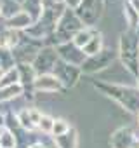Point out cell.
<instances>
[{
	"label": "cell",
	"mask_w": 139,
	"mask_h": 148,
	"mask_svg": "<svg viewBox=\"0 0 139 148\" xmlns=\"http://www.w3.org/2000/svg\"><path fill=\"white\" fill-rule=\"evenodd\" d=\"M70 131V124L64 120V119H59V120H54V125H52V134L56 138H61V136H66Z\"/></svg>",
	"instance_id": "obj_8"
},
{
	"label": "cell",
	"mask_w": 139,
	"mask_h": 148,
	"mask_svg": "<svg viewBox=\"0 0 139 148\" xmlns=\"http://www.w3.org/2000/svg\"><path fill=\"white\" fill-rule=\"evenodd\" d=\"M0 18H2V9H0Z\"/></svg>",
	"instance_id": "obj_14"
},
{
	"label": "cell",
	"mask_w": 139,
	"mask_h": 148,
	"mask_svg": "<svg viewBox=\"0 0 139 148\" xmlns=\"http://www.w3.org/2000/svg\"><path fill=\"white\" fill-rule=\"evenodd\" d=\"M52 125H54V119H52V117H49V115H42L40 122L37 124V127H38L42 132H45V134L52 132Z\"/></svg>",
	"instance_id": "obj_9"
},
{
	"label": "cell",
	"mask_w": 139,
	"mask_h": 148,
	"mask_svg": "<svg viewBox=\"0 0 139 148\" xmlns=\"http://www.w3.org/2000/svg\"><path fill=\"white\" fill-rule=\"evenodd\" d=\"M31 25H33L31 16H30L28 12H25L23 9H21L18 14H14V16H11V18H7V19H5V26H7V28H11V30H16V32L28 30Z\"/></svg>",
	"instance_id": "obj_2"
},
{
	"label": "cell",
	"mask_w": 139,
	"mask_h": 148,
	"mask_svg": "<svg viewBox=\"0 0 139 148\" xmlns=\"http://www.w3.org/2000/svg\"><path fill=\"white\" fill-rule=\"evenodd\" d=\"M66 5L68 7H72V9H78V5L82 4V0H64Z\"/></svg>",
	"instance_id": "obj_10"
},
{
	"label": "cell",
	"mask_w": 139,
	"mask_h": 148,
	"mask_svg": "<svg viewBox=\"0 0 139 148\" xmlns=\"http://www.w3.org/2000/svg\"><path fill=\"white\" fill-rule=\"evenodd\" d=\"M14 84H19V71H18V66L4 71L2 79H0V87H7V86H14Z\"/></svg>",
	"instance_id": "obj_6"
},
{
	"label": "cell",
	"mask_w": 139,
	"mask_h": 148,
	"mask_svg": "<svg viewBox=\"0 0 139 148\" xmlns=\"http://www.w3.org/2000/svg\"><path fill=\"white\" fill-rule=\"evenodd\" d=\"M137 89H139V75H137Z\"/></svg>",
	"instance_id": "obj_13"
},
{
	"label": "cell",
	"mask_w": 139,
	"mask_h": 148,
	"mask_svg": "<svg viewBox=\"0 0 139 148\" xmlns=\"http://www.w3.org/2000/svg\"><path fill=\"white\" fill-rule=\"evenodd\" d=\"M16 2H18L19 5H23V4H25V0H16Z\"/></svg>",
	"instance_id": "obj_11"
},
{
	"label": "cell",
	"mask_w": 139,
	"mask_h": 148,
	"mask_svg": "<svg viewBox=\"0 0 139 148\" xmlns=\"http://www.w3.org/2000/svg\"><path fill=\"white\" fill-rule=\"evenodd\" d=\"M85 56L92 58V56H97L101 51H103V38H101V33H96L92 35V38L89 40V44L82 49Z\"/></svg>",
	"instance_id": "obj_4"
},
{
	"label": "cell",
	"mask_w": 139,
	"mask_h": 148,
	"mask_svg": "<svg viewBox=\"0 0 139 148\" xmlns=\"http://www.w3.org/2000/svg\"><path fill=\"white\" fill-rule=\"evenodd\" d=\"M91 38H92V32H91L89 28H82V30H78V32L73 35L72 42H73V45H75V47L84 49V47L89 44V40H91Z\"/></svg>",
	"instance_id": "obj_5"
},
{
	"label": "cell",
	"mask_w": 139,
	"mask_h": 148,
	"mask_svg": "<svg viewBox=\"0 0 139 148\" xmlns=\"http://www.w3.org/2000/svg\"><path fill=\"white\" fill-rule=\"evenodd\" d=\"M25 87L21 84H14V86H7V87H0V105L2 103H7V101H12L16 98H19L23 94Z\"/></svg>",
	"instance_id": "obj_3"
},
{
	"label": "cell",
	"mask_w": 139,
	"mask_h": 148,
	"mask_svg": "<svg viewBox=\"0 0 139 148\" xmlns=\"http://www.w3.org/2000/svg\"><path fill=\"white\" fill-rule=\"evenodd\" d=\"M61 82L57 80V77L54 73H44V75H37V79L33 80V87L38 92H56L61 89Z\"/></svg>",
	"instance_id": "obj_1"
},
{
	"label": "cell",
	"mask_w": 139,
	"mask_h": 148,
	"mask_svg": "<svg viewBox=\"0 0 139 148\" xmlns=\"http://www.w3.org/2000/svg\"><path fill=\"white\" fill-rule=\"evenodd\" d=\"M2 75H4V70H2V68H0V79H2Z\"/></svg>",
	"instance_id": "obj_12"
},
{
	"label": "cell",
	"mask_w": 139,
	"mask_h": 148,
	"mask_svg": "<svg viewBox=\"0 0 139 148\" xmlns=\"http://www.w3.org/2000/svg\"><path fill=\"white\" fill-rule=\"evenodd\" d=\"M16 136L14 131L2 129L0 131V148H16Z\"/></svg>",
	"instance_id": "obj_7"
}]
</instances>
